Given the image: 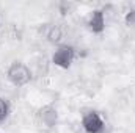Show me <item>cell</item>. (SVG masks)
Wrapping results in <instances>:
<instances>
[{
  "label": "cell",
  "instance_id": "1",
  "mask_svg": "<svg viewBox=\"0 0 135 133\" xmlns=\"http://www.w3.org/2000/svg\"><path fill=\"white\" fill-rule=\"evenodd\" d=\"M6 78L9 80L11 85L21 88V86L28 85L33 77H32V70L28 69L27 64H24L22 61H14L6 70Z\"/></svg>",
  "mask_w": 135,
  "mask_h": 133
},
{
  "label": "cell",
  "instance_id": "2",
  "mask_svg": "<svg viewBox=\"0 0 135 133\" xmlns=\"http://www.w3.org/2000/svg\"><path fill=\"white\" fill-rule=\"evenodd\" d=\"M74 58H75V49L72 45H68V44L60 45L52 55L54 64L61 67V69H69L72 61H74Z\"/></svg>",
  "mask_w": 135,
  "mask_h": 133
},
{
  "label": "cell",
  "instance_id": "3",
  "mask_svg": "<svg viewBox=\"0 0 135 133\" xmlns=\"http://www.w3.org/2000/svg\"><path fill=\"white\" fill-rule=\"evenodd\" d=\"M82 127L86 133H102L105 129V124L102 121L101 114L96 111H88L82 117Z\"/></svg>",
  "mask_w": 135,
  "mask_h": 133
},
{
  "label": "cell",
  "instance_id": "4",
  "mask_svg": "<svg viewBox=\"0 0 135 133\" xmlns=\"http://www.w3.org/2000/svg\"><path fill=\"white\" fill-rule=\"evenodd\" d=\"M88 28L94 34H101L105 30V16L102 9H94L88 21Z\"/></svg>",
  "mask_w": 135,
  "mask_h": 133
},
{
  "label": "cell",
  "instance_id": "5",
  "mask_svg": "<svg viewBox=\"0 0 135 133\" xmlns=\"http://www.w3.org/2000/svg\"><path fill=\"white\" fill-rule=\"evenodd\" d=\"M39 117H41V121H42L46 125L52 127V125L57 122V110L52 108V106H46V108L39 110Z\"/></svg>",
  "mask_w": 135,
  "mask_h": 133
},
{
  "label": "cell",
  "instance_id": "6",
  "mask_svg": "<svg viewBox=\"0 0 135 133\" xmlns=\"http://www.w3.org/2000/svg\"><path fill=\"white\" fill-rule=\"evenodd\" d=\"M8 114H9V103L6 99L0 97V122H3L8 117Z\"/></svg>",
  "mask_w": 135,
  "mask_h": 133
},
{
  "label": "cell",
  "instance_id": "7",
  "mask_svg": "<svg viewBox=\"0 0 135 133\" xmlns=\"http://www.w3.org/2000/svg\"><path fill=\"white\" fill-rule=\"evenodd\" d=\"M135 21V11H131L127 16H126V22H127V25H132Z\"/></svg>",
  "mask_w": 135,
  "mask_h": 133
}]
</instances>
